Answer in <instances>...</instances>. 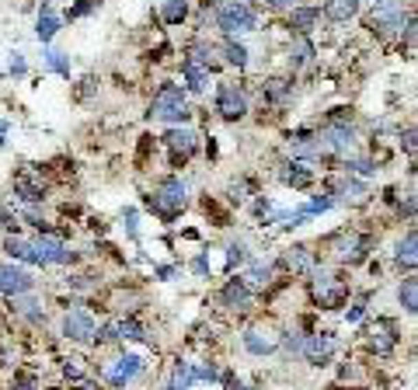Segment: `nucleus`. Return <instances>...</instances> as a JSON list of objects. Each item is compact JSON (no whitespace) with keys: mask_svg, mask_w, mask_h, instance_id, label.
Instances as JSON below:
<instances>
[{"mask_svg":"<svg viewBox=\"0 0 418 390\" xmlns=\"http://www.w3.org/2000/svg\"><path fill=\"white\" fill-rule=\"evenodd\" d=\"M150 119L168 122V126H188V119H192L188 91L175 80H164L161 87H157L153 101H150Z\"/></svg>","mask_w":418,"mask_h":390,"instance_id":"1","label":"nucleus"},{"mask_svg":"<svg viewBox=\"0 0 418 390\" xmlns=\"http://www.w3.org/2000/svg\"><path fill=\"white\" fill-rule=\"evenodd\" d=\"M146 206L153 216H161L164 223H175L185 209H188V182H182L178 175H168L153 185V192L146 195Z\"/></svg>","mask_w":418,"mask_h":390,"instance_id":"2","label":"nucleus"},{"mask_svg":"<svg viewBox=\"0 0 418 390\" xmlns=\"http://www.w3.org/2000/svg\"><path fill=\"white\" fill-rule=\"evenodd\" d=\"M217 28L223 35H248V32H258V8L248 4V0H230V4H220L217 14H213Z\"/></svg>","mask_w":418,"mask_h":390,"instance_id":"3","label":"nucleus"},{"mask_svg":"<svg viewBox=\"0 0 418 390\" xmlns=\"http://www.w3.org/2000/svg\"><path fill=\"white\" fill-rule=\"evenodd\" d=\"M310 293H314V303L321 310H335L349 300V283L338 275V272H328V268H314L310 272Z\"/></svg>","mask_w":418,"mask_h":390,"instance_id":"4","label":"nucleus"},{"mask_svg":"<svg viewBox=\"0 0 418 390\" xmlns=\"http://www.w3.org/2000/svg\"><path fill=\"white\" fill-rule=\"evenodd\" d=\"M318 140H321V150L324 157H352L359 150V136L352 129L349 119H328L321 129H318Z\"/></svg>","mask_w":418,"mask_h":390,"instance_id":"5","label":"nucleus"},{"mask_svg":"<svg viewBox=\"0 0 418 390\" xmlns=\"http://www.w3.org/2000/svg\"><path fill=\"white\" fill-rule=\"evenodd\" d=\"M408 11L397 4V0H380V4L366 14V28H370L377 39H394L408 28Z\"/></svg>","mask_w":418,"mask_h":390,"instance_id":"6","label":"nucleus"},{"mask_svg":"<svg viewBox=\"0 0 418 390\" xmlns=\"http://www.w3.org/2000/svg\"><path fill=\"white\" fill-rule=\"evenodd\" d=\"M213 108L223 122H241L248 111H251V98L241 84H230V80H220L217 84V98H213Z\"/></svg>","mask_w":418,"mask_h":390,"instance_id":"7","label":"nucleus"},{"mask_svg":"<svg viewBox=\"0 0 418 390\" xmlns=\"http://www.w3.org/2000/svg\"><path fill=\"white\" fill-rule=\"evenodd\" d=\"M60 331L67 342H77V345H91L98 338V324H94L91 310H84V307H70L60 321Z\"/></svg>","mask_w":418,"mask_h":390,"instance_id":"8","label":"nucleus"},{"mask_svg":"<svg viewBox=\"0 0 418 390\" xmlns=\"http://www.w3.org/2000/svg\"><path fill=\"white\" fill-rule=\"evenodd\" d=\"M370 248H373V241L366 237V234H359V230H342V234L331 241L335 261H342V265H359V261H366V258H370Z\"/></svg>","mask_w":418,"mask_h":390,"instance_id":"9","label":"nucleus"},{"mask_svg":"<svg viewBox=\"0 0 418 390\" xmlns=\"http://www.w3.org/2000/svg\"><path fill=\"white\" fill-rule=\"evenodd\" d=\"M21 293H35V275L25 268V265H18V261H0V296H8V300H14V296H21Z\"/></svg>","mask_w":418,"mask_h":390,"instance_id":"10","label":"nucleus"},{"mask_svg":"<svg viewBox=\"0 0 418 390\" xmlns=\"http://www.w3.org/2000/svg\"><path fill=\"white\" fill-rule=\"evenodd\" d=\"M49 192V182L42 175V167H21L14 175V199L25 202V206H38Z\"/></svg>","mask_w":418,"mask_h":390,"instance_id":"11","label":"nucleus"},{"mask_svg":"<svg viewBox=\"0 0 418 390\" xmlns=\"http://www.w3.org/2000/svg\"><path fill=\"white\" fill-rule=\"evenodd\" d=\"M143 369H146L143 356H136V352H122V356H116L109 366H104L101 373H104V380H109V383L119 390V387L133 383L136 376H143Z\"/></svg>","mask_w":418,"mask_h":390,"instance_id":"12","label":"nucleus"},{"mask_svg":"<svg viewBox=\"0 0 418 390\" xmlns=\"http://www.w3.org/2000/svg\"><path fill=\"white\" fill-rule=\"evenodd\" d=\"M251 300H254V290L244 283V275H230L227 283L220 286V293H217V303L223 310H234V314H244L251 307Z\"/></svg>","mask_w":418,"mask_h":390,"instance_id":"13","label":"nucleus"},{"mask_svg":"<svg viewBox=\"0 0 418 390\" xmlns=\"http://www.w3.org/2000/svg\"><path fill=\"white\" fill-rule=\"evenodd\" d=\"M335 352H338V338L331 331H318V334H307V342H303V359L310 362V366H328L331 359H335Z\"/></svg>","mask_w":418,"mask_h":390,"instance_id":"14","label":"nucleus"},{"mask_svg":"<svg viewBox=\"0 0 418 390\" xmlns=\"http://www.w3.org/2000/svg\"><path fill=\"white\" fill-rule=\"evenodd\" d=\"M366 349L373 356H390L397 349V324L387 317H377L370 327H366Z\"/></svg>","mask_w":418,"mask_h":390,"instance_id":"15","label":"nucleus"},{"mask_svg":"<svg viewBox=\"0 0 418 390\" xmlns=\"http://www.w3.org/2000/svg\"><path fill=\"white\" fill-rule=\"evenodd\" d=\"M164 147H168V153H171L175 164H188V157L199 150V133L188 129V126H168Z\"/></svg>","mask_w":418,"mask_h":390,"instance_id":"16","label":"nucleus"},{"mask_svg":"<svg viewBox=\"0 0 418 390\" xmlns=\"http://www.w3.org/2000/svg\"><path fill=\"white\" fill-rule=\"evenodd\" d=\"M328 192L335 195V206H362L366 199H370V185H366L362 178H355V175H342V178H335L331 185H328Z\"/></svg>","mask_w":418,"mask_h":390,"instance_id":"17","label":"nucleus"},{"mask_svg":"<svg viewBox=\"0 0 418 390\" xmlns=\"http://www.w3.org/2000/svg\"><path fill=\"white\" fill-rule=\"evenodd\" d=\"M35 248L42 251V258H45V265H70L77 254L70 251V244L63 241V234H52V230H38L35 237Z\"/></svg>","mask_w":418,"mask_h":390,"instance_id":"18","label":"nucleus"},{"mask_svg":"<svg viewBox=\"0 0 418 390\" xmlns=\"http://www.w3.org/2000/svg\"><path fill=\"white\" fill-rule=\"evenodd\" d=\"M286 147H289V157L293 160H321L324 157V150H321V140H318V129H293L289 133V140H286Z\"/></svg>","mask_w":418,"mask_h":390,"instance_id":"19","label":"nucleus"},{"mask_svg":"<svg viewBox=\"0 0 418 390\" xmlns=\"http://www.w3.org/2000/svg\"><path fill=\"white\" fill-rule=\"evenodd\" d=\"M4 254H8L11 261H21V265H32V268H45V258H42V251L35 248V241H25V237H18V234H8V237H4Z\"/></svg>","mask_w":418,"mask_h":390,"instance_id":"20","label":"nucleus"},{"mask_svg":"<svg viewBox=\"0 0 418 390\" xmlns=\"http://www.w3.org/2000/svg\"><path fill=\"white\" fill-rule=\"evenodd\" d=\"M241 345H244V352H251V356L261 359V356H272L279 349V334L269 331V327H248L241 334Z\"/></svg>","mask_w":418,"mask_h":390,"instance_id":"21","label":"nucleus"},{"mask_svg":"<svg viewBox=\"0 0 418 390\" xmlns=\"http://www.w3.org/2000/svg\"><path fill=\"white\" fill-rule=\"evenodd\" d=\"M188 60L192 63H199V67H206L209 74H217L220 67H223V49L217 45V42H209V39H199L195 45H188Z\"/></svg>","mask_w":418,"mask_h":390,"instance_id":"22","label":"nucleus"},{"mask_svg":"<svg viewBox=\"0 0 418 390\" xmlns=\"http://www.w3.org/2000/svg\"><path fill=\"white\" fill-rule=\"evenodd\" d=\"M283 265L293 272V275H310L318 268V254H314L307 244H293L286 254H283Z\"/></svg>","mask_w":418,"mask_h":390,"instance_id":"23","label":"nucleus"},{"mask_svg":"<svg viewBox=\"0 0 418 390\" xmlns=\"http://www.w3.org/2000/svg\"><path fill=\"white\" fill-rule=\"evenodd\" d=\"M11 310H14L21 321H28V324H45V307H42V296H35V293L14 296V300H11Z\"/></svg>","mask_w":418,"mask_h":390,"instance_id":"24","label":"nucleus"},{"mask_svg":"<svg viewBox=\"0 0 418 390\" xmlns=\"http://www.w3.org/2000/svg\"><path fill=\"white\" fill-rule=\"evenodd\" d=\"M321 8H314V4H296L293 11H289V28L296 32V35H310L314 28H318V21H321Z\"/></svg>","mask_w":418,"mask_h":390,"instance_id":"25","label":"nucleus"},{"mask_svg":"<svg viewBox=\"0 0 418 390\" xmlns=\"http://www.w3.org/2000/svg\"><path fill=\"white\" fill-rule=\"evenodd\" d=\"M279 178H283V185H289V188H310V185H314V167H310L307 160H289V164H283Z\"/></svg>","mask_w":418,"mask_h":390,"instance_id":"26","label":"nucleus"},{"mask_svg":"<svg viewBox=\"0 0 418 390\" xmlns=\"http://www.w3.org/2000/svg\"><path fill=\"white\" fill-rule=\"evenodd\" d=\"M182 87L188 91V94H206V87H209V70L206 67H199V63H192L188 56L182 60Z\"/></svg>","mask_w":418,"mask_h":390,"instance_id":"27","label":"nucleus"},{"mask_svg":"<svg viewBox=\"0 0 418 390\" xmlns=\"http://www.w3.org/2000/svg\"><path fill=\"white\" fill-rule=\"evenodd\" d=\"M63 28V18L52 11L49 4H42V11H38V21H35V39L42 42V45H49L52 39H56V32Z\"/></svg>","mask_w":418,"mask_h":390,"instance_id":"28","label":"nucleus"},{"mask_svg":"<svg viewBox=\"0 0 418 390\" xmlns=\"http://www.w3.org/2000/svg\"><path fill=\"white\" fill-rule=\"evenodd\" d=\"M293 98V80L286 77H272V80H261V101H269L276 108H283Z\"/></svg>","mask_w":418,"mask_h":390,"instance_id":"29","label":"nucleus"},{"mask_svg":"<svg viewBox=\"0 0 418 390\" xmlns=\"http://www.w3.org/2000/svg\"><path fill=\"white\" fill-rule=\"evenodd\" d=\"M272 279H276V265H269V261H251L248 272H244V283H248L254 293L269 290V286H272Z\"/></svg>","mask_w":418,"mask_h":390,"instance_id":"30","label":"nucleus"},{"mask_svg":"<svg viewBox=\"0 0 418 390\" xmlns=\"http://www.w3.org/2000/svg\"><path fill=\"white\" fill-rule=\"evenodd\" d=\"M394 261H397V268H418V230L404 234L394 244Z\"/></svg>","mask_w":418,"mask_h":390,"instance_id":"31","label":"nucleus"},{"mask_svg":"<svg viewBox=\"0 0 418 390\" xmlns=\"http://www.w3.org/2000/svg\"><path fill=\"white\" fill-rule=\"evenodd\" d=\"M314 56H318V49H314V39L310 35H296L293 45H289V67L293 70H303Z\"/></svg>","mask_w":418,"mask_h":390,"instance_id":"32","label":"nucleus"},{"mask_svg":"<svg viewBox=\"0 0 418 390\" xmlns=\"http://www.w3.org/2000/svg\"><path fill=\"white\" fill-rule=\"evenodd\" d=\"M220 49H223V63L227 67H237V70H248V63H251V52H248V45L244 42H237V39H223L220 42Z\"/></svg>","mask_w":418,"mask_h":390,"instance_id":"33","label":"nucleus"},{"mask_svg":"<svg viewBox=\"0 0 418 390\" xmlns=\"http://www.w3.org/2000/svg\"><path fill=\"white\" fill-rule=\"evenodd\" d=\"M359 14V0H324V18L335 25H345Z\"/></svg>","mask_w":418,"mask_h":390,"instance_id":"34","label":"nucleus"},{"mask_svg":"<svg viewBox=\"0 0 418 390\" xmlns=\"http://www.w3.org/2000/svg\"><path fill=\"white\" fill-rule=\"evenodd\" d=\"M116 331H119V342H150L146 338V327L129 314V317H119L116 321Z\"/></svg>","mask_w":418,"mask_h":390,"instance_id":"35","label":"nucleus"},{"mask_svg":"<svg viewBox=\"0 0 418 390\" xmlns=\"http://www.w3.org/2000/svg\"><path fill=\"white\" fill-rule=\"evenodd\" d=\"M195 383V373H192V362H185V359H178L175 362V369H171V380L164 383V390H188Z\"/></svg>","mask_w":418,"mask_h":390,"instance_id":"36","label":"nucleus"},{"mask_svg":"<svg viewBox=\"0 0 418 390\" xmlns=\"http://www.w3.org/2000/svg\"><path fill=\"white\" fill-rule=\"evenodd\" d=\"M397 303H401L411 317H418V279H404V283L397 286Z\"/></svg>","mask_w":418,"mask_h":390,"instance_id":"37","label":"nucleus"},{"mask_svg":"<svg viewBox=\"0 0 418 390\" xmlns=\"http://www.w3.org/2000/svg\"><path fill=\"white\" fill-rule=\"evenodd\" d=\"M342 160H345V171L355 175V178H370V175H377V160H370V157L352 153V157H342Z\"/></svg>","mask_w":418,"mask_h":390,"instance_id":"38","label":"nucleus"},{"mask_svg":"<svg viewBox=\"0 0 418 390\" xmlns=\"http://www.w3.org/2000/svg\"><path fill=\"white\" fill-rule=\"evenodd\" d=\"M45 70H52V74H60V77L70 80V52H63V49H45Z\"/></svg>","mask_w":418,"mask_h":390,"instance_id":"39","label":"nucleus"},{"mask_svg":"<svg viewBox=\"0 0 418 390\" xmlns=\"http://www.w3.org/2000/svg\"><path fill=\"white\" fill-rule=\"evenodd\" d=\"M188 0H164V8H161V18H164V25H182L185 18H188Z\"/></svg>","mask_w":418,"mask_h":390,"instance_id":"40","label":"nucleus"},{"mask_svg":"<svg viewBox=\"0 0 418 390\" xmlns=\"http://www.w3.org/2000/svg\"><path fill=\"white\" fill-rule=\"evenodd\" d=\"M401 49H404L408 60H418V18H411L408 28L401 32Z\"/></svg>","mask_w":418,"mask_h":390,"instance_id":"41","label":"nucleus"},{"mask_svg":"<svg viewBox=\"0 0 418 390\" xmlns=\"http://www.w3.org/2000/svg\"><path fill=\"white\" fill-rule=\"evenodd\" d=\"M303 342H307V334H300V331H283L279 334V349L289 352V356H300L303 352Z\"/></svg>","mask_w":418,"mask_h":390,"instance_id":"42","label":"nucleus"},{"mask_svg":"<svg viewBox=\"0 0 418 390\" xmlns=\"http://www.w3.org/2000/svg\"><path fill=\"white\" fill-rule=\"evenodd\" d=\"M244 261H248V244H244V241H230V244H227V268L234 272V268L244 265Z\"/></svg>","mask_w":418,"mask_h":390,"instance_id":"43","label":"nucleus"},{"mask_svg":"<svg viewBox=\"0 0 418 390\" xmlns=\"http://www.w3.org/2000/svg\"><path fill=\"white\" fill-rule=\"evenodd\" d=\"M122 227H126L129 241L140 237V209H136V206H126V209H122Z\"/></svg>","mask_w":418,"mask_h":390,"instance_id":"44","label":"nucleus"},{"mask_svg":"<svg viewBox=\"0 0 418 390\" xmlns=\"http://www.w3.org/2000/svg\"><path fill=\"white\" fill-rule=\"evenodd\" d=\"M401 150L418 160V126H404L401 129Z\"/></svg>","mask_w":418,"mask_h":390,"instance_id":"45","label":"nucleus"},{"mask_svg":"<svg viewBox=\"0 0 418 390\" xmlns=\"http://www.w3.org/2000/svg\"><path fill=\"white\" fill-rule=\"evenodd\" d=\"M192 373H195V380H206V383L220 380V366L217 362H192Z\"/></svg>","mask_w":418,"mask_h":390,"instance_id":"46","label":"nucleus"},{"mask_svg":"<svg viewBox=\"0 0 418 390\" xmlns=\"http://www.w3.org/2000/svg\"><path fill=\"white\" fill-rule=\"evenodd\" d=\"M98 8H101V0H80V4H74V8L67 11V18H70V21H77V18H84V14L98 11Z\"/></svg>","mask_w":418,"mask_h":390,"instance_id":"47","label":"nucleus"},{"mask_svg":"<svg viewBox=\"0 0 418 390\" xmlns=\"http://www.w3.org/2000/svg\"><path fill=\"white\" fill-rule=\"evenodd\" d=\"M8 74H11L14 80H21V77L28 74V63H25V56H21V52H11V63H8Z\"/></svg>","mask_w":418,"mask_h":390,"instance_id":"48","label":"nucleus"},{"mask_svg":"<svg viewBox=\"0 0 418 390\" xmlns=\"http://www.w3.org/2000/svg\"><path fill=\"white\" fill-rule=\"evenodd\" d=\"M248 192H251V185L241 178V182H234L230 188H227V195H230V202H244L248 199Z\"/></svg>","mask_w":418,"mask_h":390,"instance_id":"49","label":"nucleus"},{"mask_svg":"<svg viewBox=\"0 0 418 390\" xmlns=\"http://www.w3.org/2000/svg\"><path fill=\"white\" fill-rule=\"evenodd\" d=\"M11 390H38V383H35V376H28V373H14Z\"/></svg>","mask_w":418,"mask_h":390,"instance_id":"50","label":"nucleus"},{"mask_svg":"<svg viewBox=\"0 0 418 390\" xmlns=\"http://www.w3.org/2000/svg\"><path fill=\"white\" fill-rule=\"evenodd\" d=\"M362 314H366V296H359V300L352 303V310H345V321H349V324H359Z\"/></svg>","mask_w":418,"mask_h":390,"instance_id":"51","label":"nucleus"},{"mask_svg":"<svg viewBox=\"0 0 418 390\" xmlns=\"http://www.w3.org/2000/svg\"><path fill=\"white\" fill-rule=\"evenodd\" d=\"M192 272H195L199 279H209V258H206V251L192 258Z\"/></svg>","mask_w":418,"mask_h":390,"instance_id":"52","label":"nucleus"},{"mask_svg":"<svg viewBox=\"0 0 418 390\" xmlns=\"http://www.w3.org/2000/svg\"><path fill=\"white\" fill-rule=\"evenodd\" d=\"M261 4H265L269 11H286V14H289V11L296 8V0H261Z\"/></svg>","mask_w":418,"mask_h":390,"instance_id":"53","label":"nucleus"},{"mask_svg":"<svg viewBox=\"0 0 418 390\" xmlns=\"http://www.w3.org/2000/svg\"><path fill=\"white\" fill-rule=\"evenodd\" d=\"M153 275L161 279V283H168V279H175V275H178V265H157V268H153Z\"/></svg>","mask_w":418,"mask_h":390,"instance_id":"54","label":"nucleus"},{"mask_svg":"<svg viewBox=\"0 0 418 390\" xmlns=\"http://www.w3.org/2000/svg\"><path fill=\"white\" fill-rule=\"evenodd\" d=\"M8 133H11V122L0 119V150H4V143H8Z\"/></svg>","mask_w":418,"mask_h":390,"instance_id":"55","label":"nucleus"},{"mask_svg":"<svg viewBox=\"0 0 418 390\" xmlns=\"http://www.w3.org/2000/svg\"><path fill=\"white\" fill-rule=\"evenodd\" d=\"M206 8H220V4H230V0H202Z\"/></svg>","mask_w":418,"mask_h":390,"instance_id":"56","label":"nucleus"},{"mask_svg":"<svg viewBox=\"0 0 418 390\" xmlns=\"http://www.w3.org/2000/svg\"><path fill=\"white\" fill-rule=\"evenodd\" d=\"M241 390H258V387H241Z\"/></svg>","mask_w":418,"mask_h":390,"instance_id":"57","label":"nucleus"},{"mask_svg":"<svg viewBox=\"0 0 418 390\" xmlns=\"http://www.w3.org/2000/svg\"><path fill=\"white\" fill-rule=\"evenodd\" d=\"M119 390H122V387H119Z\"/></svg>","mask_w":418,"mask_h":390,"instance_id":"58","label":"nucleus"}]
</instances>
